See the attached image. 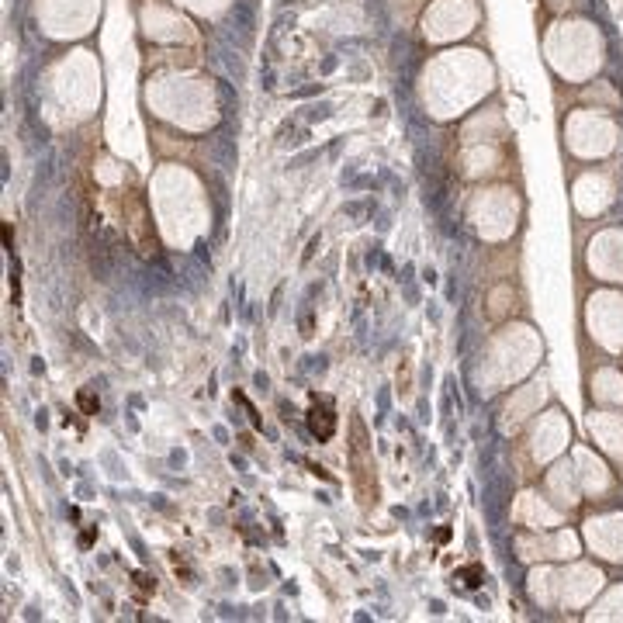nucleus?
I'll list each match as a JSON object with an SVG mask.
<instances>
[{
  "label": "nucleus",
  "mask_w": 623,
  "mask_h": 623,
  "mask_svg": "<svg viewBox=\"0 0 623 623\" xmlns=\"http://www.w3.org/2000/svg\"><path fill=\"white\" fill-rule=\"evenodd\" d=\"M309 426H312V433L319 440H329L333 437V430H336V416H333V409H329V402L322 399L319 402H312V409H309Z\"/></svg>",
  "instance_id": "obj_1"
},
{
  "label": "nucleus",
  "mask_w": 623,
  "mask_h": 623,
  "mask_svg": "<svg viewBox=\"0 0 623 623\" xmlns=\"http://www.w3.org/2000/svg\"><path fill=\"white\" fill-rule=\"evenodd\" d=\"M464 579H468V585H478V582H482V568H478V565H471V568H464Z\"/></svg>",
  "instance_id": "obj_2"
},
{
  "label": "nucleus",
  "mask_w": 623,
  "mask_h": 623,
  "mask_svg": "<svg viewBox=\"0 0 623 623\" xmlns=\"http://www.w3.org/2000/svg\"><path fill=\"white\" fill-rule=\"evenodd\" d=\"M80 405H84V409H87V412H97V402H94V399H90V395H80Z\"/></svg>",
  "instance_id": "obj_3"
}]
</instances>
